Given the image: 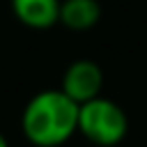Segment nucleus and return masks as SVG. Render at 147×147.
I'll return each mask as SVG.
<instances>
[{
	"mask_svg": "<svg viewBox=\"0 0 147 147\" xmlns=\"http://www.w3.org/2000/svg\"><path fill=\"white\" fill-rule=\"evenodd\" d=\"M21 131L32 147H60L78 131V103L60 87L41 90L25 103Z\"/></svg>",
	"mask_w": 147,
	"mask_h": 147,
	"instance_id": "obj_1",
	"label": "nucleus"
},
{
	"mask_svg": "<svg viewBox=\"0 0 147 147\" xmlns=\"http://www.w3.org/2000/svg\"><path fill=\"white\" fill-rule=\"evenodd\" d=\"M78 133L96 147H115L129 133V117L113 99L96 96L78 106Z\"/></svg>",
	"mask_w": 147,
	"mask_h": 147,
	"instance_id": "obj_2",
	"label": "nucleus"
},
{
	"mask_svg": "<svg viewBox=\"0 0 147 147\" xmlns=\"http://www.w3.org/2000/svg\"><path fill=\"white\" fill-rule=\"evenodd\" d=\"M101 87H103V71L94 60L71 62L64 69L62 83H60V90L78 106L101 96Z\"/></svg>",
	"mask_w": 147,
	"mask_h": 147,
	"instance_id": "obj_3",
	"label": "nucleus"
},
{
	"mask_svg": "<svg viewBox=\"0 0 147 147\" xmlns=\"http://www.w3.org/2000/svg\"><path fill=\"white\" fill-rule=\"evenodd\" d=\"M16 21L30 30H48L60 23V0H9Z\"/></svg>",
	"mask_w": 147,
	"mask_h": 147,
	"instance_id": "obj_4",
	"label": "nucleus"
},
{
	"mask_svg": "<svg viewBox=\"0 0 147 147\" xmlns=\"http://www.w3.org/2000/svg\"><path fill=\"white\" fill-rule=\"evenodd\" d=\"M101 21L99 0H64L60 5V23L71 32H87Z\"/></svg>",
	"mask_w": 147,
	"mask_h": 147,
	"instance_id": "obj_5",
	"label": "nucleus"
},
{
	"mask_svg": "<svg viewBox=\"0 0 147 147\" xmlns=\"http://www.w3.org/2000/svg\"><path fill=\"white\" fill-rule=\"evenodd\" d=\"M0 147H9V142H7V138L0 133Z\"/></svg>",
	"mask_w": 147,
	"mask_h": 147,
	"instance_id": "obj_6",
	"label": "nucleus"
}]
</instances>
